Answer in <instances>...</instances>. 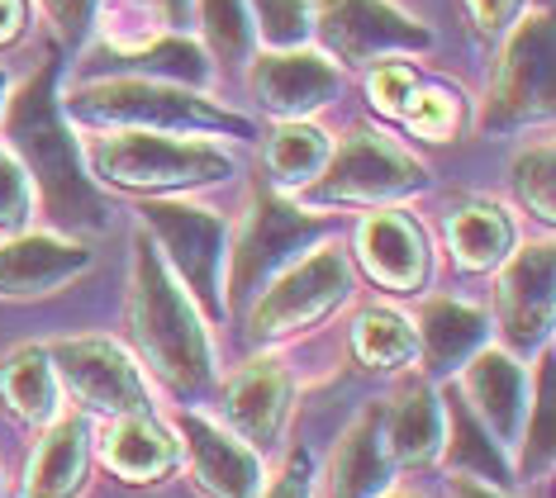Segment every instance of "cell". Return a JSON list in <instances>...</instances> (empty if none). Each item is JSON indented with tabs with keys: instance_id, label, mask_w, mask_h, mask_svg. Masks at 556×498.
<instances>
[{
	"instance_id": "5",
	"label": "cell",
	"mask_w": 556,
	"mask_h": 498,
	"mask_svg": "<svg viewBox=\"0 0 556 498\" xmlns=\"http://www.w3.org/2000/svg\"><path fill=\"white\" fill-rule=\"evenodd\" d=\"M428 186L424 162H414L400 143H390L376 129H352L338 152H328L324 171L305 186V204L314 209H376V204H395L404 195H419Z\"/></svg>"
},
{
	"instance_id": "39",
	"label": "cell",
	"mask_w": 556,
	"mask_h": 498,
	"mask_svg": "<svg viewBox=\"0 0 556 498\" xmlns=\"http://www.w3.org/2000/svg\"><path fill=\"white\" fill-rule=\"evenodd\" d=\"M452 498H509V494L490 489V484H480L471 475H457V480H452Z\"/></svg>"
},
{
	"instance_id": "30",
	"label": "cell",
	"mask_w": 556,
	"mask_h": 498,
	"mask_svg": "<svg viewBox=\"0 0 556 498\" xmlns=\"http://www.w3.org/2000/svg\"><path fill=\"white\" fill-rule=\"evenodd\" d=\"M200 24H205V38L214 48V58L229 67V62H243L252 29L243 15V0H200Z\"/></svg>"
},
{
	"instance_id": "28",
	"label": "cell",
	"mask_w": 556,
	"mask_h": 498,
	"mask_svg": "<svg viewBox=\"0 0 556 498\" xmlns=\"http://www.w3.org/2000/svg\"><path fill=\"white\" fill-rule=\"evenodd\" d=\"M509 186H514V200L523 204L533 219H542V224L556 219V152H552L547 138L514 157Z\"/></svg>"
},
{
	"instance_id": "29",
	"label": "cell",
	"mask_w": 556,
	"mask_h": 498,
	"mask_svg": "<svg viewBox=\"0 0 556 498\" xmlns=\"http://www.w3.org/2000/svg\"><path fill=\"white\" fill-rule=\"evenodd\" d=\"M404 119L428 143H447V138L462 133V95L447 91V86H428L424 95L414 91V100L404 105Z\"/></svg>"
},
{
	"instance_id": "7",
	"label": "cell",
	"mask_w": 556,
	"mask_h": 498,
	"mask_svg": "<svg viewBox=\"0 0 556 498\" xmlns=\"http://www.w3.org/2000/svg\"><path fill=\"white\" fill-rule=\"evenodd\" d=\"M143 228H153L157 242L167 247V261L181 271L186 290L205 314H224V247H229V228L219 214L200 209V204L176 200H148Z\"/></svg>"
},
{
	"instance_id": "20",
	"label": "cell",
	"mask_w": 556,
	"mask_h": 498,
	"mask_svg": "<svg viewBox=\"0 0 556 498\" xmlns=\"http://www.w3.org/2000/svg\"><path fill=\"white\" fill-rule=\"evenodd\" d=\"M91 470V432L86 418H58L24 465V498H77Z\"/></svg>"
},
{
	"instance_id": "34",
	"label": "cell",
	"mask_w": 556,
	"mask_h": 498,
	"mask_svg": "<svg viewBox=\"0 0 556 498\" xmlns=\"http://www.w3.org/2000/svg\"><path fill=\"white\" fill-rule=\"evenodd\" d=\"M262 498H314V465H309V456L305 451H295L286 461V470L267 484V494Z\"/></svg>"
},
{
	"instance_id": "3",
	"label": "cell",
	"mask_w": 556,
	"mask_h": 498,
	"mask_svg": "<svg viewBox=\"0 0 556 498\" xmlns=\"http://www.w3.org/2000/svg\"><path fill=\"white\" fill-rule=\"evenodd\" d=\"M67 110L86 124H119V129H153V133H233L252 138L243 114L219 110L191 86L143 81V76H119V81H91L67 95Z\"/></svg>"
},
{
	"instance_id": "16",
	"label": "cell",
	"mask_w": 556,
	"mask_h": 498,
	"mask_svg": "<svg viewBox=\"0 0 556 498\" xmlns=\"http://www.w3.org/2000/svg\"><path fill=\"white\" fill-rule=\"evenodd\" d=\"M224 418L238 432V442H248L252 451H267L281 437L286 418H290V375L281 361L262 356L248 361L238 375L224 385Z\"/></svg>"
},
{
	"instance_id": "41",
	"label": "cell",
	"mask_w": 556,
	"mask_h": 498,
	"mask_svg": "<svg viewBox=\"0 0 556 498\" xmlns=\"http://www.w3.org/2000/svg\"><path fill=\"white\" fill-rule=\"evenodd\" d=\"M381 498H419V494H381Z\"/></svg>"
},
{
	"instance_id": "21",
	"label": "cell",
	"mask_w": 556,
	"mask_h": 498,
	"mask_svg": "<svg viewBox=\"0 0 556 498\" xmlns=\"http://www.w3.org/2000/svg\"><path fill=\"white\" fill-rule=\"evenodd\" d=\"M100 456H105V465L119 480L153 484L162 475H172L176 442L153 413H129V418H110L105 437H100Z\"/></svg>"
},
{
	"instance_id": "12",
	"label": "cell",
	"mask_w": 556,
	"mask_h": 498,
	"mask_svg": "<svg viewBox=\"0 0 556 498\" xmlns=\"http://www.w3.org/2000/svg\"><path fill=\"white\" fill-rule=\"evenodd\" d=\"M309 29L324 38V58L352 62V67L395 53V48H428V34L400 10H390L386 0H324Z\"/></svg>"
},
{
	"instance_id": "25",
	"label": "cell",
	"mask_w": 556,
	"mask_h": 498,
	"mask_svg": "<svg viewBox=\"0 0 556 498\" xmlns=\"http://www.w3.org/2000/svg\"><path fill=\"white\" fill-rule=\"evenodd\" d=\"M0 399L24 423H48L58 413V370L43 347H15L0 361Z\"/></svg>"
},
{
	"instance_id": "32",
	"label": "cell",
	"mask_w": 556,
	"mask_h": 498,
	"mask_svg": "<svg viewBox=\"0 0 556 498\" xmlns=\"http://www.w3.org/2000/svg\"><path fill=\"white\" fill-rule=\"evenodd\" d=\"M252 10H257L262 38H267L276 53L295 48L300 38L309 34V5L305 0H252Z\"/></svg>"
},
{
	"instance_id": "37",
	"label": "cell",
	"mask_w": 556,
	"mask_h": 498,
	"mask_svg": "<svg viewBox=\"0 0 556 498\" xmlns=\"http://www.w3.org/2000/svg\"><path fill=\"white\" fill-rule=\"evenodd\" d=\"M129 10H138V15H162L167 24H176L186 15V0H124Z\"/></svg>"
},
{
	"instance_id": "38",
	"label": "cell",
	"mask_w": 556,
	"mask_h": 498,
	"mask_svg": "<svg viewBox=\"0 0 556 498\" xmlns=\"http://www.w3.org/2000/svg\"><path fill=\"white\" fill-rule=\"evenodd\" d=\"M24 29V0H0V43L20 38Z\"/></svg>"
},
{
	"instance_id": "19",
	"label": "cell",
	"mask_w": 556,
	"mask_h": 498,
	"mask_svg": "<svg viewBox=\"0 0 556 498\" xmlns=\"http://www.w3.org/2000/svg\"><path fill=\"white\" fill-rule=\"evenodd\" d=\"M395 475V456L386 446L381 427V408H366V413L343 432L333 461H328V498H381Z\"/></svg>"
},
{
	"instance_id": "31",
	"label": "cell",
	"mask_w": 556,
	"mask_h": 498,
	"mask_svg": "<svg viewBox=\"0 0 556 498\" xmlns=\"http://www.w3.org/2000/svg\"><path fill=\"white\" fill-rule=\"evenodd\" d=\"M34 214V186L24 176L20 157L0 143V238H20Z\"/></svg>"
},
{
	"instance_id": "8",
	"label": "cell",
	"mask_w": 556,
	"mask_h": 498,
	"mask_svg": "<svg viewBox=\"0 0 556 498\" xmlns=\"http://www.w3.org/2000/svg\"><path fill=\"white\" fill-rule=\"evenodd\" d=\"M324 233V224L314 214H300L295 204L276 200V195H252L248 219L233 238V271H229V299L243 304L257 295L281 266L295 257L305 242ZM224 299V304H229Z\"/></svg>"
},
{
	"instance_id": "36",
	"label": "cell",
	"mask_w": 556,
	"mask_h": 498,
	"mask_svg": "<svg viewBox=\"0 0 556 498\" xmlns=\"http://www.w3.org/2000/svg\"><path fill=\"white\" fill-rule=\"evenodd\" d=\"M48 15H53V24L67 38H81L86 24H91V0H43Z\"/></svg>"
},
{
	"instance_id": "33",
	"label": "cell",
	"mask_w": 556,
	"mask_h": 498,
	"mask_svg": "<svg viewBox=\"0 0 556 498\" xmlns=\"http://www.w3.org/2000/svg\"><path fill=\"white\" fill-rule=\"evenodd\" d=\"M414 91H419V81H414V67H404V62H381L371 72V81H366V95L381 114H404Z\"/></svg>"
},
{
	"instance_id": "15",
	"label": "cell",
	"mask_w": 556,
	"mask_h": 498,
	"mask_svg": "<svg viewBox=\"0 0 556 498\" xmlns=\"http://www.w3.org/2000/svg\"><path fill=\"white\" fill-rule=\"evenodd\" d=\"M338 91V67L324 53H305V48H286V53H267L252 67V95L262 110L281 114V119H305V114L324 110Z\"/></svg>"
},
{
	"instance_id": "24",
	"label": "cell",
	"mask_w": 556,
	"mask_h": 498,
	"mask_svg": "<svg viewBox=\"0 0 556 498\" xmlns=\"http://www.w3.org/2000/svg\"><path fill=\"white\" fill-rule=\"evenodd\" d=\"M447 252L462 271H490L514 252V224L500 204L471 200L447 214Z\"/></svg>"
},
{
	"instance_id": "17",
	"label": "cell",
	"mask_w": 556,
	"mask_h": 498,
	"mask_svg": "<svg viewBox=\"0 0 556 498\" xmlns=\"http://www.w3.org/2000/svg\"><path fill=\"white\" fill-rule=\"evenodd\" d=\"M91 271V252L67 238H10L0 247V299H43Z\"/></svg>"
},
{
	"instance_id": "18",
	"label": "cell",
	"mask_w": 556,
	"mask_h": 498,
	"mask_svg": "<svg viewBox=\"0 0 556 498\" xmlns=\"http://www.w3.org/2000/svg\"><path fill=\"white\" fill-rule=\"evenodd\" d=\"M357 261L376 285L395 290V295H414L428 280V238L424 228L400 209L371 214L357 228Z\"/></svg>"
},
{
	"instance_id": "9",
	"label": "cell",
	"mask_w": 556,
	"mask_h": 498,
	"mask_svg": "<svg viewBox=\"0 0 556 498\" xmlns=\"http://www.w3.org/2000/svg\"><path fill=\"white\" fill-rule=\"evenodd\" d=\"M547 114H552V20L528 15L514 29L509 48H504L495 86H490L485 129L509 133L533 119H547Z\"/></svg>"
},
{
	"instance_id": "2",
	"label": "cell",
	"mask_w": 556,
	"mask_h": 498,
	"mask_svg": "<svg viewBox=\"0 0 556 498\" xmlns=\"http://www.w3.org/2000/svg\"><path fill=\"white\" fill-rule=\"evenodd\" d=\"M129 328L153 370L181 394H200L210 385V337L195 304L176 285L167 261L148 247V238H134L129 266Z\"/></svg>"
},
{
	"instance_id": "40",
	"label": "cell",
	"mask_w": 556,
	"mask_h": 498,
	"mask_svg": "<svg viewBox=\"0 0 556 498\" xmlns=\"http://www.w3.org/2000/svg\"><path fill=\"white\" fill-rule=\"evenodd\" d=\"M0 110H5V72H0Z\"/></svg>"
},
{
	"instance_id": "26",
	"label": "cell",
	"mask_w": 556,
	"mask_h": 498,
	"mask_svg": "<svg viewBox=\"0 0 556 498\" xmlns=\"http://www.w3.org/2000/svg\"><path fill=\"white\" fill-rule=\"evenodd\" d=\"M352 352L371 370H404L419 356V332L395 309H366L352 328Z\"/></svg>"
},
{
	"instance_id": "35",
	"label": "cell",
	"mask_w": 556,
	"mask_h": 498,
	"mask_svg": "<svg viewBox=\"0 0 556 498\" xmlns=\"http://www.w3.org/2000/svg\"><path fill=\"white\" fill-rule=\"evenodd\" d=\"M466 5H471V20L480 34H500L523 10V0H466Z\"/></svg>"
},
{
	"instance_id": "1",
	"label": "cell",
	"mask_w": 556,
	"mask_h": 498,
	"mask_svg": "<svg viewBox=\"0 0 556 498\" xmlns=\"http://www.w3.org/2000/svg\"><path fill=\"white\" fill-rule=\"evenodd\" d=\"M58 58L43 62L24 91L10 100V152L20 157L24 176H34L43 195V214L67 233H100L110 224V204L86 181L72 129L62 119V105L53 100Z\"/></svg>"
},
{
	"instance_id": "6",
	"label": "cell",
	"mask_w": 556,
	"mask_h": 498,
	"mask_svg": "<svg viewBox=\"0 0 556 498\" xmlns=\"http://www.w3.org/2000/svg\"><path fill=\"white\" fill-rule=\"evenodd\" d=\"M267 295L252 304L248 314V337L252 342H281L290 332H305L314 323H324L338 304H348L352 295V271L348 257L338 247H319L305 261L286 266L271 285H262Z\"/></svg>"
},
{
	"instance_id": "11",
	"label": "cell",
	"mask_w": 556,
	"mask_h": 498,
	"mask_svg": "<svg viewBox=\"0 0 556 498\" xmlns=\"http://www.w3.org/2000/svg\"><path fill=\"white\" fill-rule=\"evenodd\" d=\"M462 390L480 418V432L495 442V451L514 456L518 446H523L528 408H533V375H528L509 352L480 347L471 361H466Z\"/></svg>"
},
{
	"instance_id": "4",
	"label": "cell",
	"mask_w": 556,
	"mask_h": 498,
	"mask_svg": "<svg viewBox=\"0 0 556 498\" xmlns=\"http://www.w3.org/2000/svg\"><path fill=\"white\" fill-rule=\"evenodd\" d=\"M91 166L105 186L148 190V195L191 190L233 176V157L224 148L153 129H119L110 138H91Z\"/></svg>"
},
{
	"instance_id": "23",
	"label": "cell",
	"mask_w": 556,
	"mask_h": 498,
	"mask_svg": "<svg viewBox=\"0 0 556 498\" xmlns=\"http://www.w3.org/2000/svg\"><path fill=\"white\" fill-rule=\"evenodd\" d=\"M485 314L462 299H428L419 314V352L428 356L433 370H452L485 347Z\"/></svg>"
},
{
	"instance_id": "10",
	"label": "cell",
	"mask_w": 556,
	"mask_h": 498,
	"mask_svg": "<svg viewBox=\"0 0 556 498\" xmlns=\"http://www.w3.org/2000/svg\"><path fill=\"white\" fill-rule=\"evenodd\" d=\"M58 380L67 385L91 413L105 418H129L148 413V385L129 361V352L110 337H62L48 347Z\"/></svg>"
},
{
	"instance_id": "27",
	"label": "cell",
	"mask_w": 556,
	"mask_h": 498,
	"mask_svg": "<svg viewBox=\"0 0 556 498\" xmlns=\"http://www.w3.org/2000/svg\"><path fill=\"white\" fill-rule=\"evenodd\" d=\"M324 162H328V138L314 129V124L290 119V124H281V129L271 133L267 166H271V176L281 186H300V190H305L314 176L324 171Z\"/></svg>"
},
{
	"instance_id": "14",
	"label": "cell",
	"mask_w": 556,
	"mask_h": 498,
	"mask_svg": "<svg viewBox=\"0 0 556 498\" xmlns=\"http://www.w3.org/2000/svg\"><path fill=\"white\" fill-rule=\"evenodd\" d=\"M186 451H191V475L205 498H257L262 494V456L248 442H238L233 432L200 413L176 418Z\"/></svg>"
},
{
	"instance_id": "22",
	"label": "cell",
	"mask_w": 556,
	"mask_h": 498,
	"mask_svg": "<svg viewBox=\"0 0 556 498\" xmlns=\"http://www.w3.org/2000/svg\"><path fill=\"white\" fill-rule=\"evenodd\" d=\"M381 427H386V446L395 456V465H428L442 451L447 418H442L438 394L424 380H414V385H404L381 408Z\"/></svg>"
},
{
	"instance_id": "13",
	"label": "cell",
	"mask_w": 556,
	"mask_h": 498,
	"mask_svg": "<svg viewBox=\"0 0 556 498\" xmlns=\"http://www.w3.org/2000/svg\"><path fill=\"white\" fill-rule=\"evenodd\" d=\"M552 242L514 252L500 276V328L514 352H542L552 337Z\"/></svg>"
}]
</instances>
